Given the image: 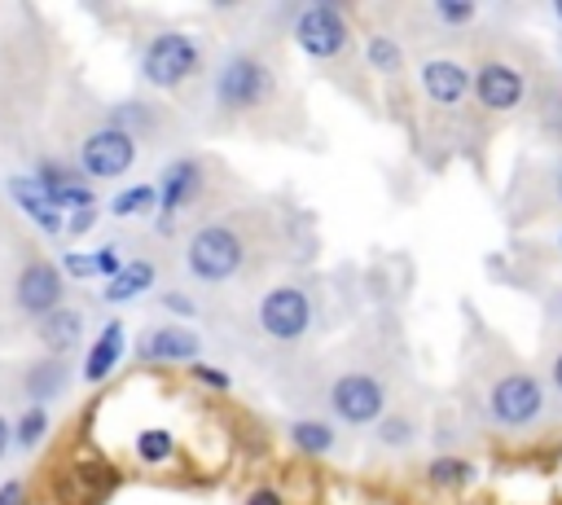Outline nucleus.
<instances>
[{"label":"nucleus","instance_id":"6ab92c4d","mask_svg":"<svg viewBox=\"0 0 562 505\" xmlns=\"http://www.w3.org/2000/svg\"><path fill=\"white\" fill-rule=\"evenodd\" d=\"M522 110H531L536 127H540L553 145H562V75H558L553 66L536 61V70H531V92H527V105H522Z\"/></svg>","mask_w":562,"mask_h":505},{"label":"nucleus","instance_id":"39448f33","mask_svg":"<svg viewBox=\"0 0 562 505\" xmlns=\"http://www.w3.org/2000/svg\"><path fill=\"white\" fill-rule=\"evenodd\" d=\"M536 61L540 57L527 44H518L514 35H496V40L470 44V101H474V110L483 119L518 114L527 105Z\"/></svg>","mask_w":562,"mask_h":505},{"label":"nucleus","instance_id":"2eb2a0df","mask_svg":"<svg viewBox=\"0 0 562 505\" xmlns=\"http://www.w3.org/2000/svg\"><path fill=\"white\" fill-rule=\"evenodd\" d=\"M360 61H364V75L400 88L408 83V53H404V40L391 31V26H364L360 31Z\"/></svg>","mask_w":562,"mask_h":505},{"label":"nucleus","instance_id":"f03ea898","mask_svg":"<svg viewBox=\"0 0 562 505\" xmlns=\"http://www.w3.org/2000/svg\"><path fill=\"white\" fill-rule=\"evenodd\" d=\"M294 97L285 83V61L272 44H233L211 66V110L220 127L281 132Z\"/></svg>","mask_w":562,"mask_h":505},{"label":"nucleus","instance_id":"c85d7f7f","mask_svg":"<svg viewBox=\"0 0 562 505\" xmlns=\"http://www.w3.org/2000/svg\"><path fill=\"white\" fill-rule=\"evenodd\" d=\"M136 457H140L145 465H162V461H171V457H176V435H171L167 426H149V430H140V435H136Z\"/></svg>","mask_w":562,"mask_h":505},{"label":"nucleus","instance_id":"4c0bfd02","mask_svg":"<svg viewBox=\"0 0 562 505\" xmlns=\"http://www.w3.org/2000/svg\"><path fill=\"white\" fill-rule=\"evenodd\" d=\"M549 189H553V202L562 206V154H558V162H553V171H549Z\"/></svg>","mask_w":562,"mask_h":505},{"label":"nucleus","instance_id":"f3484780","mask_svg":"<svg viewBox=\"0 0 562 505\" xmlns=\"http://www.w3.org/2000/svg\"><path fill=\"white\" fill-rule=\"evenodd\" d=\"M4 189H9V198H13V206L44 233V237H66V211L44 193V184L31 176V171H13L9 180H4Z\"/></svg>","mask_w":562,"mask_h":505},{"label":"nucleus","instance_id":"dca6fc26","mask_svg":"<svg viewBox=\"0 0 562 505\" xmlns=\"http://www.w3.org/2000/svg\"><path fill=\"white\" fill-rule=\"evenodd\" d=\"M70 382H75V360L70 356H35V360H26L22 364V373H18V391L31 400V404H53V400H61L66 391H70Z\"/></svg>","mask_w":562,"mask_h":505},{"label":"nucleus","instance_id":"a19ab883","mask_svg":"<svg viewBox=\"0 0 562 505\" xmlns=\"http://www.w3.org/2000/svg\"><path fill=\"white\" fill-rule=\"evenodd\" d=\"M553 307H558V316H562V285H558V299H553Z\"/></svg>","mask_w":562,"mask_h":505},{"label":"nucleus","instance_id":"ddd939ff","mask_svg":"<svg viewBox=\"0 0 562 505\" xmlns=\"http://www.w3.org/2000/svg\"><path fill=\"white\" fill-rule=\"evenodd\" d=\"M13 307L26 316V321H40L57 307H66V277L53 259L44 255H31L18 277H13Z\"/></svg>","mask_w":562,"mask_h":505},{"label":"nucleus","instance_id":"7c9ffc66","mask_svg":"<svg viewBox=\"0 0 562 505\" xmlns=\"http://www.w3.org/2000/svg\"><path fill=\"white\" fill-rule=\"evenodd\" d=\"M57 268H61V277H70V281H88V277H97L92 255H79V250H61Z\"/></svg>","mask_w":562,"mask_h":505},{"label":"nucleus","instance_id":"cd10ccee","mask_svg":"<svg viewBox=\"0 0 562 505\" xmlns=\"http://www.w3.org/2000/svg\"><path fill=\"white\" fill-rule=\"evenodd\" d=\"M149 211H158L154 184H127L110 198V215H119V220H136V215H149Z\"/></svg>","mask_w":562,"mask_h":505},{"label":"nucleus","instance_id":"72a5a7b5","mask_svg":"<svg viewBox=\"0 0 562 505\" xmlns=\"http://www.w3.org/2000/svg\"><path fill=\"white\" fill-rule=\"evenodd\" d=\"M92 224H97V202H92V206H75V211H66V237H83Z\"/></svg>","mask_w":562,"mask_h":505},{"label":"nucleus","instance_id":"423d86ee","mask_svg":"<svg viewBox=\"0 0 562 505\" xmlns=\"http://www.w3.org/2000/svg\"><path fill=\"white\" fill-rule=\"evenodd\" d=\"M290 40L329 75L338 79L342 92L360 97V79H364V61H360V31L351 22V13L342 4L329 0H312L299 4L290 18Z\"/></svg>","mask_w":562,"mask_h":505},{"label":"nucleus","instance_id":"4468645a","mask_svg":"<svg viewBox=\"0 0 562 505\" xmlns=\"http://www.w3.org/2000/svg\"><path fill=\"white\" fill-rule=\"evenodd\" d=\"M132 351L140 364H193L202 360V338L180 321H158L136 334Z\"/></svg>","mask_w":562,"mask_h":505},{"label":"nucleus","instance_id":"2f4dec72","mask_svg":"<svg viewBox=\"0 0 562 505\" xmlns=\"http://www.w3.org/2000/svg\"><path fill=\"white\" fill-rule=\"evenodd\" d=\"M158 307L171 312V316H198V299L184 294V290H162L158 294Z\"/></svg>","mask_w":562,"mask_h":505},{"label":"nucleus","instance_id":"0eeeda50","mask_svg":"<svg viewBox=\"0 0 562 505\" xmlns=\"http://www.w3.org/2000/svg\"><path fill=\"white\" fill-rule=\"evenodd\" d=\"M246 321H250L255 343H268L272 351L303 347L321 321V294L312 277H281L250 299Z\"/></svg>","mask_w":562,"mask_h":505},{"label":"nucleus","instance_id":"f704fd0d","mask_svg":"<svg viewBox=\"0 0 562 505\" xmlns=\"http://www.w3.org/2000/svg\"><path fill=\"white\" fill-rule=\"evenodd\" d=\"M0 505H26V483L22 479H4L0 483Z\"/></svg>","mask_w":562,"mask_h":505},{"label":"nucleus","instance_id":"1a4fd4ad","mask_svg":"<svg viewBox=\"0 0 562 505\" xmlns=\"http://www.w3.org/2000/svg\"><path fill=\"white\" fill-rule=\"evenodd\" d=\"M140 79L158 92H180L206 70V44L180 26H162L140 44Z\"/></svg>","mask_w":562,"mask_h":505},{"label":"nucleus","instance_id":"a878e982","mask_svg":"<svg viewBox=\"0 0 562 505\" xmlns=\"http://www.w3.org/2000/svg\"><path fill=\"white\" fill-rule=\"evenodd\" d=\"M48 426H53V417H48L44 404H26V408H18V417H9V430H13L18 448H35L48 435Z\"/></svg>","mask_w":562,"mask_h":505},{"label":"nucleus","instance_id":"393cba45","mask_svg":"<svg viewBox=\"0 0 562 505\" xmlns=\"http://www.w3.org/2000/svg\"><path fill=\"white\" fill-rule=\"evenodd\" d=\"M417 435H422V422H417V413H382L378 422H373V439L382 444V448H413L417 444Z\"/></svg>","mask_w":562,"mask_h":505},{"label":"nucleus","instance_id":"473e14b6","mask_svg":"<svg viewBox=\"0 0 562 505\" xmlns=\"http://www.w3.org/2000/svg\"><path fill=\"white\" fill-rule=\"evenodd\" d=\"M92 268H97V277H105V281H110V277H114V272L123 268V255H119V242H105V246H101V250L92 255Z\"/></svg>","mask_w":562,"mask_h":505},{"label":"nucleus","instance_id":"a211bd4d","mask_svg":"<svg viewBox=\"0 0 562 505\" xmlns=\"http://www.w3.org/2000/svg\"><path fill=\"white\" fill-rule=\"evenodd\" d=\"M40 184H44V193L61 206V211H75V206H92L97 198H92V184L79 176V167L70 162V158H57V154H44L40 162H35V171H31Z\"/></svg>","mask_w":562,"mask_h":505},{"label":"nucleus","instance_id":"412c9836","mask_svg":"<svg viewBox=\"0 0 562 505\" xmlns=\"http://www.w3.org/2000/svg\"><path fill=\"white\" fill-rule=\"evenodd\" d=\"M35 338H40V347H44L48 356H70V351H79V343H83V312H79V307H57V312L40 316V321H35Z\"/></svg>","mask_w":562,"mask_h":505},{"label":"nucleus","instance_id":"6e6552de","mask_svg":"<svg viewBox=\"0 0 562 505\" xmlns=\"http://www.w3.org/2000/svg\"><path fill=\"white\" fill-rule=\"evenodd\" d=\"M233 171H224V162L220 158H211V154H180V158H171L162 171H158V180H154V193H158V211H154V224H158V233H171L184 215H211V211H220V206H228V202H220V184L228 180Z\"/></svg>","mask_w":562,"mask_h":505},{"label":"nucleus","instance_id":"58836bf2","mask_svg":"<svg viewBox=\"0 0 562 505\" xmlns=\"http://www.w3.org/2000/svg\"><path fill=\"white\" fill-rule=\"evenodd\" d=\"M13 448V430H9V417L0 413V461H4V452Z\"/></svg>","mask_w":562,"mask_h":505},{"label":"nucleus","instance_id":"f257e3e1","mask_svg":"<svg viewBox=\"0 0 562 505\" xmlns=\"http://www.w3.org/2000/svg\"><path fill=\"white\" fill-rule=\"evenodd\" d=\"M285 255V228L272 206L241 202L202 215L180 242V272L202 290H224L233 281L272 268Z\"/></svg>","mask_w":562,"mask_h":505},{"label":"nucleus","instance_id":"5701e85b","mask_svg":"<svg viewBox=\"0 0 562 505\" xmlns=\"http://www.w3.org/2000/svg\"><path fill=\"white\" fill-rule=\"evenodd\" d=\"M285 435H290V444H294L303 457H329V452L338 448V430H334V422H329V417H316V413L285 422Z\"/></svg>","mask_w":562,"mask_h":505},{"label":"nucleus","instance_id":"b1692460","mask_svg":"<svg viewBox=\"0 0 562 505\" xmlns=\"http://www.w3.org/2000/svg\"><path fill=\"white\" fill-rule=\"evenodd\" d=\"M474 461H465L461 452H439L426 461V479L439 487V492H465L474 483Z\"/></svg>","mask_w":562,"mask_h":505},{"label":"nucleus","instance_id":"20e7f679","mask_svg":"<svg viewBox=\"0 0 562 505\" xmlns=\"http://www.w3.org/2000/svg\"><path fill=\"white\" fill-rule=\"evenodd\" d=\"M316 386H321L316 400L325 404V417L360 430V426H373L386 413L391 369L382 364V356H369V343H360V347L334 351L316 369Z\"/></svg>","mask_w":562,"mask_h":505},{"label":"nucleus","instance_id":"9b49d317","mask_svg":"<svg viewBox=\"0 0 562 505\" xmlns=\"http://www.w3.org/2000/svg\"><path fill=\"white\" fill-rule=\"evenodd\" d=\"M101 119L119 132H127L136 145H176L180 141V114L162 101H145V97H123L114 105L101 110Z\"/></svg>","mask_w":562,"mask_h":505},{"label":"nucleus","instance_id":"aec40b11","mask_svg":"<svg viewBox=\"0 0 562 505\" xmlns=\"http://www.w3.org/2000/svg\"><path fill=\"white\" fill-rule=\"evenodd\" d=\"M123 351H127V329H123V321H105L101 334L88 343V356H83V364H79L83 382H105V378L114 373V364L123 360Z\"/></svg>","mask_w":562,"mask_h":505},{"label":"nucleus","instance_id":"9d476101","mask_svg":"<svg viewBox=\"0 0 562 505\" xmlns=\"http://www.w3.org/2000/svg\"><path fill=\"white\" fill-rule=\"evenodd\" d=\"M136 158H140V145L127 136V132H119V127H110L105 119H97L92 127H83L79 136H75V167H79V176L92 184V180H101V184H110V180H123L132 167H136Z\"/></svg>","mask_w":562,"mask_h":505},{"label":"nucleus","instance_id":"7ed1b4c3","mask_svg":"<svg viewBox=\"0 0 562 505\" xmlns=\"http://www.w3.org/2000/svg\"><path fill=\"white\" fill-rule=\"evenodd\" d=\"M479 408L483 422L501 435H531L549 413V386L544 378L514 356L509 347H496L492 356H479Z\"/></svg>","mask_w":562,"mask_h":505},{"label":"nucleus","instance_id":"f8f14e48","mask_svg":"<svg viewBox=\"0 0 562 505\" xmlns=\"http://www.w3.org/2000/svg\"><path fill=\"white\" fill-rule=\"evenodd\" d=\"M422 101L439 114H461L470 105V66L452 53H426L417 66Z\"/></svg>","mask_w":562,"mask_h":505},{"label":"nucleus","instance_id":"c9c22d12","mask_svg":"<svg viewBox=\"0 0 562 505\" xmlns=\"http://www.w3.org/2000/svg\"><path fill=\"white\" fill-rule=\"evenodd\" d=\"M549 386L562 395V338L549 347Z\"/></svg>","mask_w":562,"mask_h":505},{"label":"nucleus","instance_id":"4be33fe9","mask_svg":"<svg viewBox=\"0 0 562 505\" xmlns=\"http://www.w3.org/2000/svg\"><path fill=\"white\" fill-rule=\"evenodd\" d=\"M158 281V263L149 255H136V259H123V268L110 277V285L101 290L105 303H132L140 294H149Z\"/></svg>","mask_w":562,"mask_h":505},{"label":"nucleus","instance_id":"79ce46f5","mask_svg":"<svg viewBox=\"0 0 562 505\" xmlns=\"http://www.w3.org/2000/svg\"><path fill=\"white\" fill-rule=\"evenodd\" d=\"M558 255H562V228H558Z\"/></svg>","mask_w":562,"mask_h":505},{"label":"nucleus","instance_id":"c756f323","mask_svg":"<svg viewBox=\"0 0 562 505\" xmlns=\"http://www.w3.org/2000/svg\"><path fill=\"white\" fill-rule=\"evenodd\" d=\"M189 378H193L198 386H206V391H215V395H224V391L233 386V378H228L224 369H215V364H206V360H193V364H189Z\"/></svg>","mask_w":562,"mask_h":505},{"label":"nucleus","instance_id":"bb28decb","mask_svg":"<svg viewBox=\"0 0 562 505\" xmlns=\"http://www.w3.org/2000/svg\"><path fill=\"white\" fill-rule=\"evenodd\" d=\"M426 18L443 31H461V26H474L479 22V4L474 0H430L426 4Z\"/></svg>","mask_w":562,"mask_h":505},{"label":"nucleus","instance_id":"ea45409f","mask_svg":"<svg viewBox=\"0 0 562 505\" xmlns=\"http://www.w3.org/2000/svg\"><path fill=\"white\" fill-rule=\"evenodd\" d=\"M549 13H553V18L562 22V0H553V4H549Z\"/></svg>","mask_w":562,"mask_h":505},{"label":"nucleus","instance_id":"e433bc0d","mask_svg":"<svg viewBox=\"0 0 562 505\" xmlns=\"http://www.w3.org/2000/svg\"><path fill=\"white\" fill-rule=\"evenodd\" d=\"M246 505H285V501H281L277 487L263 483V487H250V492H246Z\"/></svg>","mask_w":562,"mask_h":505}]
</instances>
